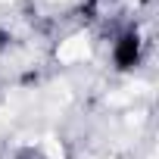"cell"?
Returning <instances> with one entry per match:
<instances>
[{"mask_svg": "<svg viewBox=\"0 0 159 159\" xmlns=\"http://www.w3.org/2000/svg\"><path fill=\"white\" fill-rule=\"evenodd\" d=\"M88 56H91V41H88V34H72V38L59 41V47H56V59H59L62 66H78V62H84Z\"/></svg>", "mask_w": 159, "mask_h": 159, "instance_id": "6da1fadb", "label": "cell"}]
</instances>
